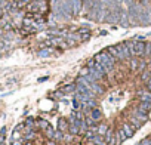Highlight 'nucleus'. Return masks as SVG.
<instances>
[{"mask_svg":"<svg viewBox=\"0 0 151 145\" xmlns=\"http://www.w3.org/2000/svg\"><path fill=\"white\" fill-rule=\"evenodd\" d=\"M46 145H56V144H55V141H54V139H50V141H47V142H46Z\"/></svg>","mask_w":151,"mask_h":145,"instance_id":"2f4dec72","label":"nucleus"},{"mask_svg":"<svg viewBox=\"0 0 151 145\" xmlns=\"http://www.w3.org/2000/svg\"><path fill=\"white\" fill-rule=\"evenodd\" d=\"M138 64H139V61L130 59V68H132V70H136V68H138Z\"/></svg>","mask_w":151,"mask_h":145,"instance_id":"5701e85b","label":"nucleus"},{"mask_svg":"<svg viewBox=\"0 0 151 145\" xmlns=\"http://www.w3.org/2000/svg\"><path fill=\"white\" fill-rule=\"evenodd\" d=\"M73 3V15H79L83 8V0H71Z\"/></svg>","mask_w":151,"mask_h":145,"instance_id":"7ed1b4c3","label":"nucleus"},{"mask_svg":"<svg viewBox=\"0 0 151 145\" xmlns=\"http://www.w3.org/2000/svg\"><path fill=\"white\" fill-rule=\"evenodd\" d=\"M67 127H68V122L65 120V118H59V120H58V129L64 132Z\"/></svg>","mask_w":151,"mask_h":145,"instance_id":"9d476101","label":"nucleus"},{"mask_svg":"<svg viewBox=\"0 0 151 145\" xmlns=\"http://www.w3.org/2000/svg\"><path fill=\"white\" fill-rule=\"evenodd\" d=\"M92 139H93L95 145H108L105 141H102V139H101V138H98V136H96V138H92Z\"/></svg>","mask_w":151,"mask_h":145,"instance_id":"412c9836","label":"nucleus"},{"mask_svg":"<svg viewBox=\"0 0 151 145\" xmlns=\"http://www.w3.org/2000/svg\"><path fill=\"white\" fill-rule=\"evenodd\" d=\"M5 133H6V127H2V129H0V135L5 136Z\"/></svg>","mask_w":151,"mask_h":145,"instance_id":"473e14b6","label":"nucleus"},{"mask_svg":"<svg viewBox=\"0 0 151 145\" xmlns=\"http://www.w3.org/2000/svg\"><path fill=\"white\" fill-rule=\"evenodd\" d=\"M148 90L151 92V83H148Z\"/></svg>","mask_w":151,"mask_h":145,"instance_id":"f704fd0d","label":"nucleus"},{"mask_svg":"<svg viewBox=\"0 0 151 145\" xmlns=\"http://www.w3.org/2000/svg\"><path fill=\"white\" fill-rule=\"evenodd\" d=\"M136 117L139 118V120H141L142 123H145V122L148 120V117H147V113H142V111H138V113H136Z\"/></svg>","mask_w":151,"mask_h":145,"instance_id":"4468645a","label":"nucleus"},{"mask_svg":"<svg viewBox=\"0 0 151 145\" xmlns=\"http://www.w3.org/2000/svg\"><path fill=\"white\" fill-rule=\"evenodd\" d=\"M107 52H108V54H110L111 56H114L116 59H119V56H120V54H119V49H117V46H108Z\"/></svg>","mask_w":151,"mask_h":145,"instance_id":"6e6552de","label":"nucleus"},{"mask_svg":"<svg viewBox=\"0 0 151 145\" xmlns=\"http://www.w3.org/2000/svg\"><path fill=\"white\" fill-rule=\"evenodd\" d=\"M130 45V50L135 56H142L144 55V50H145V43L141 42V40H136L133 43H129Z\"/></svg>","mask_w":151,"mask_h":145,"instance_id":"f03ea898","label":"nucleus"},{"mask_svg":"<svg viewBox=\"0 0 151 145\" xmlns=\"http://www.w3.org/2000/svg\"><path fill=\"white\" fill-rule=\"evenodd\" d=\"M107 130H108V126H107V124H101V126L96 129V132H98L99 135H105Z\"/></svg>","mask_w":151,"mask_h":145,"instance_id":"2eb2a0df","label":"nucleus"},{"mask_svg":"<svg viewBox=\"0 0 151 145\" xmlns=\"http://www.w3.org/2000/svg\"><path fill=\"white\" fill-rule=\"evenodd\" d=\"M76 89V86L74 85H70V86H67L65 89H64V92H70V90H74Z\"/></svg>","mask_w":151,"mask_h":145,"instance_id":"7c9ffc66","label":"nucleus"},{"mask_svg":"<svg viewBox=\"0 0 151 145\" xmlns=\"http://www.w3.org/2000/svg\"><path fill=\"white\" fill-rule=\"evenodd\" d=\"M34 136H36L34 132H28V133L25 135V139H28V141H30V139H31V138H34Z\"/></svg>","mask_w":151,"mask_h":145,"instance_id":"bb28decb","label":"nucleus"},{"mask_svg":"<svg viewBox=\"0 0 151 145\" xmlns=\"http://www.w3.org/2000/svg\"><path fill=\"white\" fill-rule=\"evenodd\" d=\"M70 133H71V135L79 133V127L76 126V124H71V126H70Z\"/></svg>","mask_w":151,"mask_h":145,"instance_id":"4be33fe9","label":"nucleus"},{"mask_svg":"<svg viewBox=\"0 0 151 145\" xmlns=\"http://www.w3.org/2000/svg\"><path fill=\"white\" fill-rule=\"evenodd\" d=\"M39 127L46 129V127H49V123H47V122H45V120H39Z\"/></svg>","mask_w":151,"mask_h":145,"instance_id":"393cba45","label":"nucleus"},{"mask_svg":"<svg viewBox=\"0 0 151 145\" xmlns=\"http://www.w3.org/2000/svg\"><path fill=\"white\" fill-rule=\"evenodd\" d=\"M139 96L142 101H151V92L150 90H139Z\"/></svg>","mask_w":151,"mask_h":145,"instance_id":"1a4fd4ad","label":"nucleus"},{"mask_svg":"<svg viewBox=\"0 0 151 145\" xmlns=\"http://www.w3.org/2000/svg\"><path fill=\"white\" fill-rule=\"evenodd\" d=\"M139 145H151V139L150 138H145V139H142L139 142Z\"/></svg>","mask_w":151,"mask_h":145,"instance_id":"a878e982","label":"nucleus"},{"mask_svg":"<svg viewBox=\"0 0 151 145\" xmlns=\"http://www.w3.org/2000/svg\"><path fill=\"white\" fill-rule=\"evenodd\" d=\"M93 132L95 130H87L86 132V138H93Z\"/></svg>","mask_w":151,"mask_h":145,"instance_id":"c85d7f7f","label":"nucleus"},{"mask_svg":"<svg viewBox=\"0 0 151 145\" xmlns=\"http://www.w3.org/2000/svg\"><path fill=\"white\" fill-rule=\"evenodd\" d=\"M52 54H54V50L50 49V47H46V49H42V50L39 52V56H42V58H46V56L52 55Z\"/></svg>","mask_w":151,"mask_h":145,"instance_id":"9b49d317","label":"nucleus"},{"mask_svg":"<svg viewBox=\"0 0 151 145\" xmlns=\"http://www.w3.org/2000/svg\"><path fill=\"white\" fill-rule=\"evenodd\" d=\"M138 111H142V113H150L151 111V101H142L139 104V110Z\"/></svg>","mask_w":151,"mask_h":145,"instance_id":"423d86ee","label":"nucleus"},{"mask_svg":"<svg viewBox=\"0 0 151 145\" xmlns=\"http://www.w3.org/2000/svg\"><path fill=\"white\" fill-rule=\"evenodd\" d=\"M114 135H116V139H117V144H119V145H120L123 141H126V139H128V135L124 133V130H123V129H119Z\"/></svg>","mask_w":151,"mask_h":145,"instance_id":"39448f33","label":"nucleus"},{"mask_svg":"<svg viewBox=\"0 0 151 145\" xmlns=\"http://www.w3.org/2000/svg\"><path fill=\"white\" fill-rule=\"evenodd\" d=\"M144 55L151 56V43H145V50H144Z\"/></svg>","mask_w":151,"mask_h":145,"instance_id":"aec40b11","label":"nucleus"},{"mask_svg":"<svg viewBox=\"0 0 151 145\" xmlns=\"http://www.w3.org/2000/svg\"><path fill=\"white\" fill-rule=\"evenodd\" d=\"M0 145H5V144H2V142H0Z\"/></svg>","mask_w":151,"mask_h":145,"instance_id":"4c0bfd02","label":"nucleus"},{"mask_svg":"<svg viewBox=\"0 0 151 145\" xmlns=\"http://www.w3.org/2000/svg\"><path fill=\"white\" fill-rule=\"evenodd\" d=\"M54 139H56V141H61V139H64V133H62V130H58V132H55V135H54Z\"/></svg>","mask_w":151,"mask_h":145,"instance_id":"6ab92c4d","label":"nucleus"},{"mask_svg":"<svg viewBox=\"0 0 151 145\" xmlns=\"http://www.w3.org/2000/svg\"><path fill=\"white\" fill-rule=\"evenodd\" d=\"M87 74H89V67H87V68H83V70H82V76H83V77H86Z\"/></svg>","mask_w":151,"mask_h":145,"instance_id":"c756f323","label":"nucleus"},{"mask_svg":"<svg viewBox=\"0 0 151 145\" xmlns=\"http://www.w3.org/2000/svg\"><path fill=\"white\" fill-rule=\"evenodd\" d=\"M150 77H151V70H150V71H145V73L142 74V80H147V82H148Z\"/></svg>","mask_w":151,"mask_h":145,"instance_id":"b1692460","label":"nucleus"},{"mask_svg":"<svg viewBox=\"0 0 151 145\" xmlns=\"http://www.w3.org/2000/svg\"><path fill=\"white\" fill-rule=\"evenodd\" d=\"M36 2H46V0H36Z\"/></svg>","mask_w":151,"mask_h":145,"instance_id":"c9c22d12","label":"nucleus"},{"mask_svg":"<svg viewBox=\"0 0 151 145\" xmlns=\"http://www.w3.org/2000/svg\"><path fill=\"white\" fill-rule=\"evenodd\" d=\"M95 122L96 120H93L92 117H86V120H84V123L87 124V127H93L95 126Z\"/></svg>","mask_w":151,"mask_h":145,"instance_id":"f3484780","label":"nucleus"},{"mask_svg":"<svg viewBox=\"0 0 151 145\" xmlns=\"http://www.w3.org/2000/svg\"><path fill=\"white\" fill-rule=\"evenodd\" d=\"M92 118H93V120H99V118L101 117H102V113H101V110H98L96 107L92 110V115H91Z\"/></svg>","mask_w":151,"mask_h":145,"instance_id":"ddd939ff","label":"nucleus"},{"mask_svg":"<svg viewBox=\"0 0 151 145\" xmlns=\"http://www.w3.org/2000/svg\"><path fill=\"white\" fill-rule=\"evenodd\" d=\"M19 136H21V135H19V130L16 129V130L14 132V135H12V138H14V141H15V139H18Z\"/></svg>","mask_w":151,"mask_h":145,"instance_id":"cd10ccee","label":"nucleus"},{"mask_svg":"<svg viewBox=\"0 0 151 145\" xmlns=\"http://www.w3.org/2000/svg\"><path fill=\"white\" fill-rule=\"evenodd\" d=\"M130 124H132V126L135 127V130H136V129H141V126H142V122H141V120H139V118H138L136 115H132V117H130Z\"/></svg>","mask_w":151,"mask_h":145,"instance_id":"0eeeda50","label":"nucleus"},{"mask_svg":"<svg viewBox=\"0 0 151 145\" xmlns=\"http://www.w3.org/2000/svg\"><path fill=\"white\" fill-rule=\"evenodd\" d=\"M25 126H27V129L30 130V129L34 126V118H31V117H30V118H27V120H25Z\"/></svg>","mask_w":151,"mask_h":145,"instance_id":"a211bd4d","label":"nucleus"},{"mask_svg":"<svg viewBox=\"0 0 151 145\" xmlns=\"http://www.w3.org/2000/svg\"><path fill=\"white\" fill-rule=\"evenodd\" d=\"M121 129L124 130V133L128 135V138L133 136V133H135V127H133L132 124H129V123H124V124L121 126Z\"/></svg>","mask_w":151,"mask_h":145,"instance_id":"20e7f679","label":"nucleus"},{"mask_svg":"<svg viewBox=\"0 0 151 145\" xmlns=\"http://www.w3.org/2000/svg\"><path fill=\"white\" fill-rule=\"evenodd\" d=\"M46 80H47V77H42V78H39V82H40V83H43V82H46Z\"/></svg>","mask_w":151,"mask_h":145,"instance_id":"72a5a7b5","label":"nucleus"},{"mask_svg":"<svg viewBox=\"0 0 151 145\" xmlns=\"http://www.w3.org/2000/svg\"><path fill=\"white\" fill-rule=\"evenodd\" d=\"M91 90H93L95 93H101V92H104V89L101 87L96 82H93V83H91Z\"/></svg>","mask_w":151,"mask_h":145,"instance_id":"f8f14e48","label":"nucleus"},{"mask_svg":"<svg viewBox=\"0 0 151 145\" xmlns=\"http://www.w3.org/2000/svg\"><path fill=\"white\" fill-rule=\"evenodd\" d=\"M95 61H98V62L102 64L107 73H111L113 68H114V64H116V58H114V56H111L107 50L96 54V55H95Z\"/></svg>","mask_w":151,"mask_h":145,"instance_id":"f257e3e1","label":"nucleus"},{"mask_svg":"<svg viewBox=\"0 0 151 145\" xmlns=\"http://www.w3.org/2000/svg\"><path fill=\"white\" fill-rule=\"evenodd\" d=\"M45 130H46V136H47L49 139H54V135H55V132L52 130V127L49 126V127H46Z\"/></svg>","mask_w":151,"mask_h":145,"instance_id":"dca6fc26","label":"nucleus"},{"mask_svg":"<svg viewBox=\"0 0 151 145\" xmlns=\"http://www.w3.org/2000/svg\"><path fill=\"white\" fill-rule=\"evenodd\" d=\"M25 145H31V144H30V142H27V144H25Z\"/></svg>","mask_w":151,"mask_h":145,"instance_id":"e433bc0d","label":"nucleus"}]
</instances>
